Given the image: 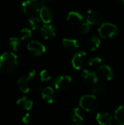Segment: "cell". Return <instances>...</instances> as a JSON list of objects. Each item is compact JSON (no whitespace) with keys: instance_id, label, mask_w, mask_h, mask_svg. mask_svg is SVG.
Instances as JSON below:
<instances>
[{"instance_id":"cell-1","label":"cell","mask_w":124,"mask_h":125,"mask_svg":"<svg viewBox=\"0 0 124 125\" xmlns=\"http://www.w3.org/2000/svg\"><path fill=\"white\" fill-rule=\"evenodd\" d=\"M18 64V56L12 52H5L0 56V71L5 74L12 73Z\"/></svg>"},{"instance_id":"cell-2","label":"cell","mask_w":124,"mask_h":125,"mask_svg":"<svg viewBox=\"0 0 124 125\" xmlns=\"http://www.w3.org/2000/svg\"><path fill=\"white\" fill-rule=\"evenodd\" d=\"M80 107L86 112H94L98 107L99 102L94 94H85L80 99Z\"/></svg>"},{"instance_id":"cell-3","label":"cell","mask_w":124,"mask_h":125,"mask_svg":"<svg viewBox=\"0 0 124 125\" xmlns=\"http://www.w3.org/2000/svg\"><path fill=\"white\" fill-rule=\"evenodd\" d=\"M38 0H26L23 1L21 7L23 12L29 16H34L37 13H39L40 7Z\"/></svg>"},{"instance_id":"cell-4","label":"cell","mask_w":124,"mask_h":125,"mask_svg":"<svg viewBox=\"0 0 124 125\" xmlns=\"http://www.w3.org/2000/svg\"><path fill=\"white\" fill-rule=\"evenodd\" d=\"M99 34L104 39H110L115 36L118 33L117 26L113 23H104L98 30Z\"/></svg>"},{"instance_id":"cell-5","label":"cell","mask_w":124,"mask_h":125,"mask_svg":"<svg viewBox=\"0 0 124 125\" xmlns=\"http://www.w3.org/2000/svg\"><path fill=\"white\" fill-rule=\"evenodd\" d=\"M72 83V78L69 75H60L55 78L53 84L57 90L67 89Z\"/></svg>"},{"instance_id":"cell-6","label":"cell","mask_w":124,"mask_h":125,"mask_svg":"<svg viewBox=\"0 0 124 125\" xmlns=\"http://www.w3.org/2000/svg\"><path fill=\"white\" fill-rule=\"evenodd\" d=\"M87 61V56L86 52L79 51L76 53L72 60V64L75 70H81L86 64Z\"/></svg>"},{"instance_id":"cell-7","label":"cell","mask_w":124,"mask_h":125,"mask_svg":"<svg viewBox=\"0 0 124 125\" xmlns=\"http://www.w3.org/2000/svg\"><path fill=\"white\" fill-rule=\"evenodd\" d=\"M28 50L34 56H41L45 52V45L40 42L32 40L31 41L27 46Z\"/></svg>"},{"instance_id":"cell-8","label":"cell","mask_w":124,"mask_h":125,"mask_svg":"<svg viewBox=\"0 0 124 125\" xmlns=\"http://www.w3.org/2000/svg\"><path fill=\"white\" fill-rule=\"evenodd\" d=\"M82 78L84 83L88 86H94L98 83V76L96 74L89 70H84L82 73Z\"/></svg>"},{"instance_id":"cell-9","label":"cell","mask_w":124,"mask_h":125,"mask_svg":"<svg viewBox=\"0 0 124 125\" xmlns=\"http://www.w3.org/2000/svg\"><path fill=\"white\" fill-rule=\"evenodd\" d=\"M103 17L97 11L94 10H88L87 15V23L90 25H98L102 23Z\"/></svg>"},{"instance_id":"cell-10","label":"cell","mask_w":124,"mask_h":125,"mask_svg":"<svg viewBox=\"0 0 124 125\" xmlns=\"http://www.w3.org/2000/svg\"><path fill=\"white\" fill-rule=\"evenodd\" d=\"M96 120L99 125H111L113 118L107 112H99L96 116Z\"/></svg>"},{"instance_id":"cell-11","label":"cell","mask_w":124,"mask_h":125,"mask_svg":"<svg viewBox=\"0 0 124 125\" xmlns=\"http://www.w3.org/2000/svg\"><path fill=\"white\" fill-rule=\"evenodd\" d=\"M53 12L49 7L45 5L42 7L39 11V17L43 21V23H45V24L50 23L53 19Z\"/></svg>"},{"instance_id":"cell-12","label":"cell","mask_w":124,"mask_h":125,"mask_svg":"<svg viewBox=\"0 0 124 125\" xmlns=\"http://www.w3.org/2000/svg\"><path fill=\"white\" fill-rule=\"evenodd\" d=\"M42 99L48 103H53L55 97H56V94L53 89L50 87V86H46L42 89Z\"/></svg>"},{"instance_id":"cell-13","label":"cell","mask_w":124,"mask_h":125,"mask_svg":"<svg viewBox=\"0 0 124 125\" xmlns=\"http://www.w3.org/2000/svg\"><path fill=\"white\" fill-rule=\"evenodd\" d=\"M40 32H41L42 37L46 40L51 39V38L54 37L56 35V31H55L54 27L53 26L48 25H48L45 24V25L42 26V27L41 28Z\"/></svg>"},{"instance_id":"cell-14","label":"cell","mask_w":124,"mask_h":125,"mask_svg":"<svg viewBox=\"0 0 124 125\" xmlns=\"http://www.w3.org/2000/svg\"><path fill=\"white\" fill-rule=\"evenodd\" d=\"M30 80L31 79L28 76H23L18 81V88L23 94H26L30 91Z\"/></svg>"},{"instance_id":"cell-15","label":"cell","mask_w":124,"mask_h":125,"mask_svg":"<svg viewBox=\"0 0 124 125\" xmlns=\"http://www.w3.org/2000/svg\"><path fill=\"white\" fill-rule=\"evenodd\" d=\"M99 73L102 75V77L107 81H110L113 78V71L111 69V67L108 65H101L99 67Z\"/></svg>"},{"instance_id":"cell-16","label":"cell","mask_w":124,"mask_h":125,"mask_svg":"<svg viewBox=\"0 0 124 125\" xmlns=\"http://www.w3.org/2000/svg\"><path fill=\"white\" fill-rule=\"evenodd\" d=\"M17 105L23 110L29 111L33 106V101L27 97H23L17 100Z\"/></svg>"},{"instance_id":"cell-17","label":"cell","mask_w":124,"mask_h":125,"mask_svg":"<svg viewBox=\"0 0 124 125\" xmlns=\"http://www.w3.org/2000/svg\"><path fill=\"white\" fill-rule=\"evenodd\" d=\"M64 48L69 51H74L79 48V44L76 40L65 38L62 41Z\"/></svg>"},{"instance_id":"cell-18","label":"cell","mask_w":124,"mask_h":125,"mask_svg":"<svg viewBox=\"0 0 124 125\" xmlns=\"http://www.w3.org/2000/svg\"><path fill=\"white\" fill-rule=\"evenodd\" d=\"M84 113L81 108H75L71 114V118L74 123H81L84 120Z\"/></svg>"},{"instance_id":"cell-19","label":"cell","mask_w":124,"mask_h":125,"mask_svg":"<svg viewBox=\"0 0 124 125\" xmlns=\"http://www.w3.org/2000/svg\"><path fill=\"white\" fill-rule=\"evenodd\" d=\"M83 15L80 12H75V11L69 12L67 18V21L70 23L71 24H74V25L80 23L83 21Z\"/></svg>"},{"instance_id":"cell-20","label":"cell","mask_w":124,"mask_h":125,"mask_svg":"<svg viewBox=\"0 0 124 125\" xmlns=\"http://www.w3.org/2000/svg\"><path fill=\"white\" fill-rule=\"evenodd\" d=\"M115 120L118 125H124V105L119 106L115 110Z\"/></svg>"},{"instance_id":"cell-21","label":"cell","mask_w":124,"mask_h":125,"mask_svg":"<svg viewBox=\"0 0 124 125\" xmlns=\"http://www.w3.org/2000/svg\"><path fill=\"white\" fill-rule=\"evenodd\" d=\"M101 45L100 39L96 36H92L88 40V47L91 51H96Z\"/></svg>"},{"instance_id":"cell-22","label":"cell","mask_w":124,"mask_h":125,"mask_svg":"<svg viewBox=\"0 0 124 125\" xmlns=\"http://www.w3.org/2000/svg\"><path fill=\"white\" fill-rule=\"evenodd\" d=\"M9 47L12 51H18L21 45V40L18 37H11L9 40Z\"/></svg>"},{"instance_id":"cell-23","label":"cell","mask_w":124,"mask_h":125,"mask_svg":"<svg viewBox=\"0 0 124 125\" xmlns=\"http://www.w3.org/2000/svg\"><path fill=\"white\" fill-rule=\"evenodd\" d=\"M105 90H106V87L102 83H96L94 86H93L91 88L92 92L96 94H102L103 92H105Z\"/></svg>"},{"instance_id":"cell-24","label":"cell","mask_w":124,"mask_h":125,"mask_svg":"<svg viewBox=\"0 0 124 125\" xmlns=\"http://www.w3.org/2000/svg\"><path fill=\"white\" fill-rule=\"evenodd\" d=\"M29 23L31 29L33 30H35L39 28L40 25V20L37 17H31L29 19Z\"/></svg>"},{"instance_id":"cell-25","label":"cell","mask_w":124,"mask_h":125,"mask_svg":"<svg viewBox=\"0 0 124 125\" xmlns=\"http://www.w3.org/2000/svg\"><path fill=\"white\" fill-rule=\"evenodd\" d=\"M39 78L42 81L45 82V81H48L51 79V75L48 70H43L39 73Z\"/></svg>"},{"instance_id":"cell-26","label":"cell","mask_w":124,"mask_h":125,"mask_svg":"<svg viewBox=\"0 0 124 125\" xmlns=\"http://www.w3.org/2000/svg\"><path fill=\"white\" fill-rule=\"evenodd\" d=\"M20 35H21V40H28L31 37V31L29 29L24 28L21 30Z\"/></svg>"},{"instance_id":"cell-27","label":"cell","mask_w":124,"mask_h":125,"mask_svg":"<svg viewBox=\"0 0 124 125\" xmlns=\"http://www.w3.org/2000/svg\"><path fill=\"white\" fill-rule=\"evenodd\" d=\"M102 62V59L99 57H94L91 59L88 62V65L91 67H95L100 64Z\"/></svg>"},{"instance_id":"cell-28","label":"cell","mask_w":124,"mask_h":125,"mask_svg":"<svg viewBox=\"0 0 124 125\" xmlns=\"http://www.w3.org/2000/svg\"><path fill=\"white\" fill-rule=\"evenodd\" d=\"M90 31V24H88L87 22L83 23L80 26V31L83 34H87Z\"/></svg>"},{"instance_id":"cell-29","label":"cell","mask_w":124,"mask_h":125,"mask_svg":"<svg viewBox=\"0 0 124 125\" xmlns=\"http://www.w3.org/2000/svg\"><path fill=\"white\" fill-rule=\"evenodd\" d=\"M32 119V116L30 114H26L23 117H22V122L23 124H29Z\"/></svg>"},{"instance_id":"cell-30","label":"cell","mask_w":124,"mask_h":125,"mask_svg":"<svg viewBox=\"0 0 124 125\" xmlns=\"http://www.w3.org/2000/svg\"><path fill=\"white\" fill-rule=\"evenodd\" d=\"M36 74H37L36 70H31L29 73L28 77H29L30 79H31V78H33L36 75Z\"/></svg>"},{"instance_id":"cell-31","label":"cell","mask_w":124,"mask_h":125,"mask_svg":"<svg viewBox=\"0 0 124 125\" xmlns=\"http://www.w3.org/2000/svg\"><path fill=\"white\" fill-rule=\"evenodd\" d=\"M40 4H42V6H44V4H45L46 3H48L50 1H52L53 0H38Z\"/></svg>"},{"instance_id":"cell-32","label":"cell","mask_w":124,"mask_h":125,"mask_svg":"<svg viewBox=\"0 0 124 125\" xmlns=\"http://www.w3.org/2000/svg\"><path fill=\"white\" fill-rule=\"evenodd\" d=\"M81 125V123H75V124H73V125Z\"/></svg>"},{"instance_id":"cell-33","label":"cell","mask_w":124,"mask_h":125,"mask_svg":"<svg viewBox=\"0 0 124 125\" xmlns=\"http://www.w3.org/2000/svg\"><path fill=\"white\" fill-rule=\"evenodd\" d=\"M123 2H124V0H123Z\"/></svg>"}]
</instances>
